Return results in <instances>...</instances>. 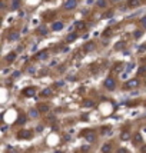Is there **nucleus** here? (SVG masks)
Segmentation results:
<instances>
[{"label":"nucleus","instance_id":"a878e982","mask_svg":"<svg viewBox=\"0 0 146 153\" xmlns=\"http://www.w3.org/2000/svg\"><path fill=\"white\" fill-rule=\"evenodd\" d=\"M20 6V0H13V5H12V9H17Z\"/></svg>","mask_w":146,"mask_h":153},{"label":"nucleus","instance_id":"f03ea898","mask_svg":"<svg viewBox=\"0 0 146 153\" xmlns=\"http://www.w3.org/2000/svg\"><path fill=\"white\" fill-rule=\"evenodd\" d=\"M103 84H105V87H106L107 90H113V89L116 87V82H115L113 77H107V79L103 82Z\"/></svg>","mask_w":146,"mask_h":153},{"label":"nucleus","instance_id":"2f4dec72","mask_svg":"<svg viewBox=\"0 0 146 153\" xmlns=\"http://www.w3.org/2000/svg\"><path fill=\"white\" fill-rule=\"evenodd\" d=\"M112 13H113V12H107V13H106V15L103 16V19H107V17H112Z\"/></svg>","mask_w":146,"mask_h":153},{"label":"nucleus","instance_id":"393cba45","mask_svg":"<svg viewBox=\"0 0 146 153\" xmlns=\"http://www.w3.org/2000/svg\"><path fill=\"white\" fill-rule=\"evenodd\" d=\"M25 122H26V117H25V116H19V119H17L16 123H17V124H23Z\"/></svg>","mask_w":146,"mask_h":153},{"label":"nucleus","instance_id":"aec40b11","mask_svg":"<svg viewBox=\"0 0 146 153\" xmlns=\"http://www.w3.org/2000/svg\"><path fill=\"white\" fill-rule=\"evenodd\" d=\"M129 137H130V134H129V132H122V134H120V139H122L123 142H126V140H129Z\"/></svg>","mask_w":146,"mask_h":153},{"label":"nucleus","instance_id":"f257e3e1","mask_svg":"<svg viewBox=\"0 0 146 153\" xmlns=\"http://www.w3.org/2000/svg\"><path fill=\"white\" fill-rule=\"evenodd\" d=\"M32 137V132L27 130V129H23L17 133V139H22V140H29Z\"/></svg>","mask_w":146,"mask_h":153},{"label":"nucleus","instance_id":"ddd939ff","mask_svg":"<svg viewBox=\"0 0 146 153\" xmlns=\"http://www.w3.org/2000/svg\"><path fill=\"white\" fill-rule=\"evenodd\" d=\"M37 109H39L40 113H47V112H49V106H47V104H39Z\"/></svg>","mask_w":146,"mask_h":153},{"label":"nucleus","instance_id":"7ed1b4c3","mask_svg":"<svg viewBox=\"0 0 146 153\" xmlns=\"http://www.w3.org/2000/svg\"><path fill=\"white\" fill-rule=\"evenodd\" d=\"M139 86V79H130V80H127L126 83H125V89H135V87H137Z\"/></svg>","mask_w":146,"mask_h":153},{"label":"nucleus","instance_id":"72a5a7b5","mask_svg":"<svg viewBox=\"0 0 146 153\" xmlns=\"http://www.w3.org/2000/svg\"><path fill=\"white\" fill-rule=\"evenodd\" d=\"M146 50V45H142L140 47H139V52H145Z\"/></svg>","mask_w":146,"mask_h":153},{"label":"nucleus","instance_id":"58836bf2","mask_svg":"<svg viewBox=\"0 0 146 153\" xmlns=\"http://www.w3.org/2000/svg\"><path fill=\"white\" fill-rule=\"evenodd\" d=\"M112 2H117V0H112Z\"/></svg>","mask_w":146,"mask_h":153},{"label":"nucleus","instance_id":"f704fd0d","mask_svg":"<svg viewBox=\"0 0 146 153\" xmlns=\"http://www.w3.org/2000/svg\"><path fill=\"white\" fill-rule=\"evenodd\" d=\"M87 150H89V147H87V146H83V147H82V152H83V153H86Z\"/></svg>","mask_w":146,"mask_h":153},{"label":"nucleus","instance_id":"412c9836","mask_svg":"<svg viewBox=\"0 0 146 153\" xmlns=\"http://www.w3.org/2000/svg\"><path fill=\"white\" fill-rule=\"evenodd\" d=\"M96 5H97V7H106L107 2H106V0H97Z\"/></svg>","mask_w":146,"mask_h":153},{"label":"nucleus","instance_id":"7c9ffc66","mask_svg":"<svg viewBox=\"0 0 146 153\" xmlns=\"http://www.w3.org/2000/svg\"><path fill=\"white\" fill-rule=\"evenodd\" d=\"M140 23H142V26H143V27H146V16H143V17L140 19Z\"/></svg>","mask_w":146,"mask_h":153},{"label":"nucleus","instance_id":"20e7f679","mask_svg":"<svg viewBox=\"0 0 146 153\" xmlns=\"http://www.w3.org/2000/svg\"><path fill=\"white\" fill-rule=\"evenodd\" d=\"M76 6H77L76 0H66L65 5H63V7H65L66 10H73V9H76Z\"/></svg>","mask_w":146,"mask_h":153},{"label":"nucleus","instance_id":"bb28decb","mask_svg":"<svg viewBox=\"0 0 146 153\" xmlns=\"http://www.w3.org/2000/svg\"><path fill=\"white\" fill-rule=\"evenodd\" d=\"M110 35H112V29H106V30L103 32V36H105V37H110Z\"/></svg>","mask_w":146,"mask_h":153},{"label":"nucleus","instance_id":"c756f323","mask_svg":"<svg viewBox=\"0 0 146 153\" xmlns=\"http://www.w3.org/2000/svg\"><path fill=\"white\" fill-rule=\"evenodd\" d=\"M27 72H29V73H30V75H33V73H35V72H36V67H33V66H30V67H29V69H27Z\"/></svg>","mask_w":146,"mask_h":153},{"label":"nucleus","instance_id":"c85d7f7f","mask_svg":"<svg viewBox=\"0 0 146 153\" xmlns=\"http://www.w3.org/2000/svg\"><path fill=\"white\" fill-rule=\"evenodd\" d=\"M137 73H139V75H145V73H146V66H142V67L139 69Z\"/></svg>","mask_w":146,"mask_h":153},{"label":"nucleus","instance_id":"5701e85b","mask_svg":"<svg viewBox=\"0 0 146 153\" xmlns=\"http://www.w3.org/2000/svg\"><path fill=\"white\" fill-rule=\"evenodd\" d=\"M133 37L135 39H140L142 37V30H135L133 32Z\"/></svg>","mask_w":146,"mask_h":153},{"label":"nucleus","instance_id":"6ab92c4d","mask_svg":"<svg viewBox=\"0 0 146 153\" xmlns=\"http://www.w3.org/2000/svg\"><path fill=\"white\" fill-rule=\"evenodd\" d=\"M37 32H39V35H42V36H46V35H47V29H46V26H40Z\"/></svg>","mask_w":146,"mask_h":153},{"label":"nucleus","instance_id":"0eeeda50","mask_svg":"<svg viewBox=\"0 0 146 153\" xmlns=\"http://www.w3.org/2000/svg\"><path fill=\"white\" fill-rule=\"evenodd\" d=\"M100 152H102V153H110V152H112V144H110V143H105V144L100 147Z\"/></svg>","mask_w":146,"mask_h":153},{"label":"nucleus","instance_id":"a211bd4d","mask_svg":"<svg viewBox=\"0 0 146 153\" xmlns=\"http://www.w3.org/2000/svg\"><path fill=\"white\" fill-rule=\"evenodd\" d=\"M42 96H43V97L52 96V89H49V87H47V89H43V90H42Z\"/></svg>","mask_w":146,"mask_h":153},{"label":"nucleus","instance_id":"1a4fd4ad","mask_svg":"<svg viewBox=\"0 0 146 153\" xmlns=\"http://www.w3.org/2000/svg\"><path fill=\"white\" fill-rule=\"evenodd\" d=\"M85 134H86V140H87V142H93V140L96 139V134H95V132H86Z\"/></svg>","mask_w":146,"mask_h":153},{"label":"nucleus","instance_id":"39448f33","mask_svg":"<svg viewBox=\"0 0 146 153\" xmlns=\"http://www.w3.org/2000/svg\"><path fill=\"white\" fill-rule=\"evenodd\" d=\"M26 97H32V96H35V93H36V89L35 87H26V89H23V92H22Z\"/></svg>","mask_w":146,"mask_h":153},{"label":"nucleus","instance_id":"423d86ee","mask_svg":"<svg viewBox=\"0 0 146 153\" xmlns=\"http://www.w3.org/2000/svg\"><path fill=\"white\" fill-rule=\"evenodd\" d=\"M63 27H65V25H63L62 22H55V23H53V26H52V29H53L55 32H60Z\"/></svg>","mask_w":146,"mask_h":153},{"label":"nucleus","instance_id":"6e6552de","mask_svg":"<svg viewBox=\"0 0 146 153\" xmlns=\"http://www.w3.org/2000/svg\"><path fill=\"white\" fill-rule=\"evenodd\" d=\"M36 59H37V60H45V59H47V52H46V50L39 52V53L36 55Z\"/></svg>","mask_w":146,"mask_h":153},{"label":"nucleus","instance_id":"9b49d317","mask_svg":"<svg viewBox=\"0 0 146 153\" xmlns=\"http://www.w3.org/2000/svg\"><path fill=\"white\" fill-rule=\"evenodd\" d=\"M15 59H16V53H15V52H12V53H9V55L6 56V62H7V63L15 62Z\"/></svg>","mask_w":146,"mask_h":153},{"label":"nucleus","instance_id":"b1692460","mask_svg":"<svg viewBox=\"0 0 146 153\" xmlns=\"http://www.w3.org/2000/svg\"><path fill=\"white\" fill-rule=\"evenodd\" d=\"M123 45H125V42H117V43L115 45V49H116V50H120V49L123 47Z\"/></svg>","mask_w":146,"mask_h":153},{"label":"nucleus","instance_id":"9d476101","mask_svg":"<svg viewBox=\"0 0 146 153\" xmlns=\"http://www.w3.org/2000/svg\"><path fill=\"white\" fill-rule=\"evenodd\" d=\"M76 39H77V35H76V33H70V35H67L66 42H67V43H72V42H75Z\"/></svg>","mask_w":146,"mask_h":153},{"label":"nucleus","instance_id":"a19ab883","mask_svg":"<svg viewBox=\"0 0 146 153\" xmlns=\"http://www.w3.org/2000/svg\"><path fill=\"white\" fill-rule=\"evenodd\" d=\"M145 2H146V0H145Z\"/></svg>","mask_w":146,"mask_h":153},{"label":"nucleus","instance_id":"f8f14e48","mask_svg":"<svg viewBox=\"0 0 146 153\" xmlns=\"http://www.w3.org/2000/svg\"><path fill=\"white\" fill-rule=\"evenodd\" d=\"M75 26H76L77 30H85V29H86V23H85V22H76Z\"/></svg>","mask_w":146,"mask_h":153},{"label":"nucleus","instance_id":"cd10ccee","mask_svg":"<svg viewBox=\"0 0 146 153\" xmlns=\"http://www.w3.org/2000/svg\"><path fill=\"white\" fill-rule=\"evenodd\" d=\"M140 142H142V136H140V134H136V136H135V143L137 144V143H140Z\"/></svg>","mask_w":146,"mask_h":153},{"label":"nucleus","instance_id":"f3484780","mask_svg":"<svg viewBox=\"0 0 146 153\" xmlns=\"http://www.w3.org/2000/svg\"><path fill=\"white\" fill-rule=\"evenodd\" d=\"M85 50H86V52H92V50H95V43H93V42H89V43L85 46Z\"/></svg>","mask_w":146,"mask_h":153},{"label":"nucleus","instance_id":"473e14b6","mask_svg":"<svg viewBox=\"0 0 146 153\" xmlns=\"http://www.w3.org/2000/svg\"><path fill=\"white\" fill-rule=\"evenodd\" d=\"M117 153H127V150H126L125 147H120V149L117 150Z\"/></svg>","mask_w":146,"mask_h":153},{"label":"nucleus","instance_id":"dca6fc26","mask_svg":"<svg viewBox=\"0 0 146 153\" xmlns=\"http://www.w3.org/2000/svg\"><path fill=\"white\" fill-rule=\"evenodd\" d=\"M139 6V0H129L127 2V7H137Z\"/></svg>","mask_w":146,"mask_h":153},{"label":"nucleus","instance_id":"c9c22d12","mask_svg":"<svg viewBox=\"0 0 146 153\" xmlns=\"http://www.w3.org/2000/svg\"><path fill=\"white\" fill-rule=\"evenodd\" d=\"M19 76H20V72H15L13 73V77H19Z\"/></svg>","mask_w":146,"mask_h":153},{"label":"nucleus","instance_id":"4be33fe9","mask_svg":"<svg viewBox=\"0 0 146 153\" xmlns=\"http://www.w3.org/2000/svg\"><path fill=\"white\" fill-rule=\"evenodd\" d=\"M83 106H85V107H93L95 103H93L92 100H85V102H83Z\"/></svg>","mask_w":146,"mask_h":153},{"label":"nucleus","instance_id":"4468645a","mask_svg":"<svg viewBox=\"0 0 146 153\" xmlns=\"http://www.w3.org/2000/svg\"><path fill=\"white\" fill-rule=\"evenodd\" d=\"M19 39V33L17 32H12L10 35H9V40L10 42H15V40H17Z\"/></svg>","mask_w":146,"mask_h":153},{"label":"nucleus","instance_id":"e433bc0d","mask_svg":"<svg viewBox=\"0 0 146 153\" xmlns=\"http://www.w3.org/2000/svg\"><path fill=\"white\" fill-rule=\"evenodd\" d=\"M63 84H65V83H63V82H59V83H56V87H62V86H63Z\"/></svg>","mask_w":146,"mask_h":153},{"label":"nucleus","instance_id":"4c0bfd02","mask_svg":"<svg viewBox=\"0 0 146 153\" xmlns=\"http://www.w3.org/2000/svg\"><path fill=\"white\" fill-rule=\"evenodd\" d=\"M142 153H146V146H143V147H142Z\"/></svg>","mask_w":146,"mask_h":153},{"label":"nucleus","instance_id":"ea45409f","mask_svg":"<svg viewBox=\"0 0 146 153\" xmlns=\"http://www.w3.org/2000/svg\"><path fill=\"white\" fill-rule=\"evenodd\" d=\"M56 153H62V152H56Z\"/></svg>","mask_w":146,"mask_h":153},{"label":"nucleus","instance_id":"2eb2a0df","mask_svg":"<svg viewBox=\"0 0 146 153\" xmlns=\"http://www.w3.org/2000/svg\"><path fill=\"white\" fill-rule=\"evenodd\" d=\"M39 113H40L39 109H30V110H29V116H30V117H37Z\"/></svg>","mask_w":146,"mask_h":153}]
</instances>
